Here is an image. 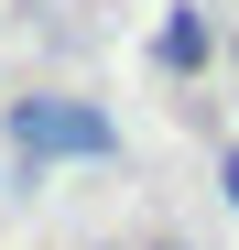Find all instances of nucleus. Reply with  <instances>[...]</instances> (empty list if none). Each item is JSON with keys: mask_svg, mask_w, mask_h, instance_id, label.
<instances>
[{"mask_svg": "<svg viewBox=\"0 0 239 250\" xmlns=\"http://www.w3.org/2000/svg\"><path fill=\"white\" fill-rule=\"evenodd\" d=\"M152 55H163V65H207V22H196V11H174L163 33H152Z\"/></svg>", "mask_w": 239, "mask_h": 250, "instance_id": "2", "label": "nucleus"}, {"mask_svg": "<svg viewBox=\"0 0 239 250\" xmlns=\"http://www.w3.org/2000/svg\"><path fill=\"white\" fill-rule=\"evenodd\" d=\"M0 142L22 152V174H55V163H109L120 131L98 98H65V87H33V98H0Z\"/></svg>", "mask_w": 239, "mask_h": 250, "instance_id": "1", "label": "nucleus"}, {"mask_svg": "<svg viewBox=\"0 0 239 250\" xmlns=\"http://www.w3.org/2000/svg\"><path fill=\"white\" fill-rule=\"evenodd\" d=\"M228 207H239V152H228Z\"/></svg>", "mask_w": 239, "mask_h": 250, "instance_id": "3", "label": "nucleus"}]
</instances>
